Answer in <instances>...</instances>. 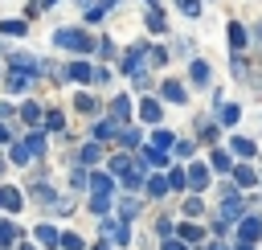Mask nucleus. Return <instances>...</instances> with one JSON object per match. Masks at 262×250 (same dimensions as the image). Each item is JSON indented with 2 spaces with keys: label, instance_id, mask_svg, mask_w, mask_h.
<instances>
[{
  "label": "nucleus",
  "instance_id": "obj_1",
  "mask_svg": "<svg viewBox=\"0 0 262 250\" xmlns=\"http://www.w3.org/2000/svg\"><path fill=\"white\" fill-rule=\"evenodd\" d=\"M53 45H57V49H70V53H90L98 41H94L86 29H57V33H53Z\"/></svg>",
  "mask_w": 262,
  "mask_h": 250
},
{
  "label": "nucleus",
  "instance_id": "obj_2",
  "mask_svg": "<svg viewBox=\"0 0 262 250\" xmlns=\"http://www.w3.org/2000/svg\"><path fill=\"white\" fill-rule=\"evenodd\" d=\"M8 70H16V74H25V78H33V74L41 70V61H37L33 53H25V49H16V53H8Z\"/></svg>",
  "mask_w": 262,
  "mask_h": 250
},
{
  "label": "nucleus",
  "instance_id": "obj_3",
  "mask_svg": "<svg viewBox=\"0 0 262 250\" xmlns=\"http://www.w3.org/2000/svg\"><path fill=\"white\" fill-rule=\"evenodd\" d=\"M143 53H147V41H139L131 53H123V74H127V78H139V74H143V70H139V66H143Z\"/></svg>",
  "mask_w": 262,
  "mask_h": 250
},
{
  "label": "nucleus",
  "instance_id": "obj_4",
  "mask_svg": "<svg viewBox=\"0 0 262 250\" xmlns=\"http://www.w3.org/2000/svg\"><path fill=\"white\" fill-rule=\"evenodd\" d=\"M61 78H70V82H94V66L90 61H70L61 70Z\"/></svg>",
  "mask_w": 262,
  "mask_h": 250
},
{
  "label": "nucleus",
  "instance_id": "obj_5",
  "mask_svg": "<svg viewBox=\"0 0 262 250\" xmlns=\"http://www.w3.org/2000/svg\"><path fill=\"white\" fill-rule=\"evenodd\" d=\"M102 234H106V242H127V221H111V217H102Z\"/></svg>",
  "mask_w": 262,
  "mask_h": 250
},
{
  "label": "nucleus",
  "instance_id": "obj_6",
  "mask_svg": "<svg viewBox=\"0 0 262 250\" xmlns=\"http://www.w3.org/2000/svg\"><path fill=\"white\" fill-rule=\"evenodd\" d=\"M16 111H20V119H25L29 127H37V123L45 119V111H41V102H33V98H29V102H20Z\"/></svg>",
  "mask_w": 262,
  "mask_h": 250
},
{
  "label": "nucleus",
  "instance_id": "obj_7",
  "mask_svg": "<svg viewBox=\"0 0 262 250\" xmlns=\"http://www.w3.org/2000/svg\"><path fill=\"white\" fill-rule=\"evenodd\" d=\"M184 180H188L192 189H205V184H209V168H205V164H188V168H184Z\"/></svg>",
  "mask_w": 262,
  "mask_h": 250
},
{
  "label": "nucleus",
  "instance_id": "obj_8",
  "mask_svg": "<svg viewBox=\"0 0 262 250\" xmlns=\"http://www.w3.org/2000/svg\"><path fill=\"white\" fill-rule=\"evenodd\" d=\"M160 94H164V98H168V102H184V98H188V90H184V86H180V82H176V78H168V82H164V86H160Z\"/></svg>",
  "mask_w": 262,
  "mask_h": 250
},
{
  "label": "nucleus",
  "instance_id": "obj_9",
  "mask_svg": "<svg viewBox=\"0 0 262 250\" xmlns=\"http://www.w3.org/2000/svg\"><path fill=\"white\" fill-rule=\"evenodd\" d=\"M20 143H25L33 156H41V152H45V131H41V127H29V135H25Z\"/></svg>",
  "mask_w": 262,
  "mask_h": 250
},
{
  "label": "nucleus",
  "instance_id": "obj_10",
  "mask_svg": "<svg viewBox=\"0 0 262 250\" xmlns=\"http://www.w3.org/2000/svg\"><path fill=\"white\" fill-rule=\"evenodd\" d=\"M111 189H115V180H111L106 172H94V176H90V193H94V197H111Z\"/></svg>",
  "mask_w": 262,
  "mask_h": 250
},
{
  "label": "nucleus",
  "instance_id": "obj_11",
  "mask_svg": "<svg viewBox=\"0 0 262 250\" xmlns=\"http://www.w3.org/2000/svg\"><path fill=\"white\" fill-rule=\"evenodd\" d=\"M0 209H8V213L20 209V193H16L12 184H0Z\"/></svg>",
  "mask_w": 262,
  "mask_h": 250
},
{
  "label": "nucleus",
  "instance_id": "obj_12",
  "mask_svg": "<svg viewBox=\"0 0 262 250\" xmlns=\"http://www.w3.org/2000/svg\"><path fill=\"white\" fill-rule=\"evenodd\" d=\"M127 115H131V98H127V94H119V98L111 102V123H123Z\"/></svg>",
  "mask_w": 262,
  "mask_h": 250
},
{
  "label": "nucleus",
  "instance_id": "obj_13",
  "mask_svg": "<svg viewBox=\"0 0 262 250\" xmlns=\"http://www.w3.org/2000/svg\"><path fill=\"white\" fill-rule=\"evenodd\" d=\"M160 115H164V111H160L156 98H143V102H139V119H143V123H160Z\"/></svg>",
  "mask_w": 262,
  "mask_h": 250
},
{
  "label": "nucleus",
  "instance_id": "obj_14",
  "mask_svg": "<svg viewBox=\"0 0 262 250\" xmlns=\"http://www.w3.org/2000/svg\"><path fill=\"white\" fill-rule=\"evenodd\" d=\"M237 234H242V242H254V238L262 234V221H258V217H242V225H237Z\"/></svg>",
  "mask_w": 262,
  "mask_h": 250
},
{
  "label": "nucleus",
  "instance_id": "obj_15",
  "mask_svg": "<svg viewBox=\"0 0 262 250\" xmlns=\"http://www.w3.org/2000/svg\"><path fill=\"white\" fill-rule=\"evenodd\" d=\"M246 41H250V33H246V25H237V20H229V45H233V49H246Z\"/></svg>",
  "mask_w": 262,
  "mask_h": 250
},
{
  "label": "nucleus",
  "instance_id": "obj_16",
  "mask_svg": "<svg viewBox=\"0 0 262 250\" xmlns=\"http://www.w3.org/2000/svg\"><path fill=\"white\" fill-rule=\"evenodd\" d=\"M233 180H237L242 189H250V184H258V172H254L250 164H237V168H233Z\"/></svg>",
  "mask_w": 262,
  "mask_h": 250
},
{
  "label": "nucleus",
  "instance_id": "obj_17",
  "mask_svg": "<svg viewBox=\"0 0 262 250\" xmlns=\"http://www.w3.org/2000/svg\"><path fill=\"white\" fill-rule=\"evenodd\" d=\"M33 238H37L41 246H57V242H61V234H57L53 225H37V230H33Z\"/></svg>",
  "mask_w": 262,
  "mask_h": 250
},
{
  "label": "nucleus",
  "instance_id": "obj_18",
  "mask_svg": "<svg viewBox=\"0 0 262 250\" xmlns=\"http://www.w3.org/2000/svg\"><path fill=\"white\" fill-rule=\"evenodd\" d=\"M229 148H233L237 156H246V160L258 152V148H254V139H246V135H233V139H229Z\"/></svg>",
  "mask_w": 262,
  "mask_h": 250
},
{
  "label": "nucleus",
  "instance_id": "obj_19",
  "mask_svg": "<svg viewBox=\"0 0 262 250\" xmlns=\"http://www.w3.org/2000/svg\"><path fill=\"white\" fill-rule=\"evenodd\" d=\"M119 180H123L127 189H139V184H143V164H131V172H123Z\"/></svg>",
  "mask_w": 262,
  "mask_h": 250
},
{
  "label": "nucleus",
  "instance_id": "obj_20",
  "mask_svg": "<svg viewBox=\"0 0 262 250\" xmlns=\"http://www.w3.org/2000/svg\"><path fill=\"white\" fill-rule=\"evenodd\" d=\"M16 238H20V234H16V225H12V221H0V250H8Z\"/></svg>",
  "mask_w": 262,
  "mask_h": 250
},
{
  "label": "nucleus",
  "instance_id": "obj_21",
  "mask_svg": "<svg viewBox=\"0 0 262 250\" xmlns=\"http://www.w3.org/2000/svg\"><path fill=\"white\" fill-rule=\"evenodd\" d=\"M188 78H192L196 86H205V82H209V66H205V61H192V66H188Z\"/></svg>",
  "mask_w": 262,
  "mask_h": 250
},
{
  "label": "nucleus",
  "instance_id": "obj_22",
  "mask_svg": "<svg viewBox=\"0 0 262 250\" xmlns=\"http://www.w3.org/2000/svg\"><path fill=\"white\" fill-rule=\"evenodd\" d=\"M111 135H119V123H111V119L94 123V139H111Z\"/></svg>",
  "mask_w": 262,
  "mask_h": 250
},
{
  "label": "nucleus",
  "instance_id": "obj_23",
  "mask_svg": "<svg viewBox=\"0 0 262 250\" xmlns=\"http://www.w3.org/2000/svg\"><path fill=\"white\" fill-rule=\"evenodd\" d=\"M172 143H176V135H172V131H164V127H160V131L151 135V148H160V152H168Z\"/></svg>",
  "mask_w": 262,
  "mask_h": 250
},
{
  "label": "nucleus",
  "instance_id": "obj_24",
  "mask_svg": "<svg viewBox=\"0 0 262 250\" xmlns=\"http://www.w3.org/2000/svg\"><path fill=\"white\" fill-rule=\"evenodd\" d=\"M143 164L160 168V164H168V152H160V148H143Z\"/></svg>",
  "mask_w": 262,
  "mask_h": 250
},
{
  "label": "nucleus",
  "instance_id": "obj_25",
  "mask_svg": "<svg viewBox=\"0 0 262 250\" xmlns=\"http://www.w3.org/2000/svg\"><path fill=\"white\" fill-rule=\"evenodd\" d=\"M201 238H205V230H201V225H192V221H184V225H180V242H201Z\"/></svg>",
  "mask_w": 262,
  "mask_h": 250
},
{
  "label": "nucleus",
  "instance_id": "obj_26",
  "mask_svg": "<svg viewBox=\"0 0 262 250\" xmlns=\"http://www.w3.org/2000/svg\"><path fill=\"white\" fill-rule=\"evenodd\" d=\"M25 20H0V33H8V37H25Z\"/></svg>",
  "mask_w": 262,
  "mask_h": 250
},
{
  "label": "nucleus",
  "instance_id": "obj_27",
  "mask_svg": "<svg viewBox=\"0 0 262 250\" xmlns=\"http://www.w3.org/2000/svg\"><path fill=\"white\" fill-rule=\"evenodd\" d=\"M4 86H8V90H25V86H29V78H25V74H16V70H8V74H4Z\"/></svg>",
  "mask_w": 262,
  "mask_h": 250
},
{
  "label": "nucleus",
  "instance_id": "obj_28",
  "mask_svg": "<svg viewBox=\"0 0 262 250\" xmlns=\"http://www.w3.org/2000/svg\"><path fill=\"white\" fill-rule=\"evenodd\" d=\"M237 115H242V111H237V102H225V107L217 111V119H221L225 127H229V123H237Z\"/></svg>",
  "mask_w": 262,
  "mask_h": 250
},
{
  "label": "nucleus",
  "instance_id": "obj_29",
  "mask_svg": "<svg viewBox=\"0 0 262 250\" xmlns=\"http://www.w3.org/2000/svg\"><path fill=\"white\" fill-rule=\"evenodd\" d=\"M119 143L123 148H139V131L135 127H119Z\"/></svg>",
  "mask_w": 262,
  "mask_h": 250
},
{
  "label": "nucleus",
  "instance_id": "obj_30",
  "mask_svg": "<svg viewBox=\"0 0 262 250\" xmlns=\"http://www.w3.org/2000/svg\"><path fill=\"white\" fill-rule=\"evenodd\" d=\"M164 25H168V20H164V12H160V8H151V12H147V29H151V33H164Z\"/></svg>",
  "mask_w": 262,
  "mask_h": 250
},
{
  "label": "nucleus",
  "instance_id": "obj_31",
  "mask_svg": "<svg viewBox=\"0 0 262 250\" xmlns=\"http://www.w3.org/2000/svg\"><path fill=\"white\" fill-rule=\"evenodd\" d=\"M45 127H49V131H61V127H66V115H61V111H45Z\"/></svg>",
  "mask_w": 262,
  "mask_h": 250
},
{
  "label": "nucleus",
  "instance_id": "obj_32",
  "mask_svg": "<svg viewBox=\"0 0 262 250\" xmlns=\"http://www.w3.org/2000/svg\"><path fill=\"white\" fill-rule=\"evenodd\" d=\"M131 164H135L131 156H111V172H119V176H123V172H131Z\"/></svg>",
  "mask_w": 262,
  "mask_h": 250
},
{
  "label": "nucleus",
  "instance_id": "obj_33",
  "mask_svg": "<svg viewBox=\"0 0 262 250\" xmlns=\"http://www.w3.org/2000/svg\"><path fill=\"white\" fill-rule=\"evenodd\" d=\"M147 193H151V197H164V193H168V180H164V176H147Z\"/></svg>",
  "mask_w": 262,
  "mask_h": 250
},
{
  "label": "nucleus",
  "instance_id": "obj_34",
  "mask_svg": "<svg viewBox=\"0 0 262 250\" xmlns=\"http://www.w3.org/2000/svg\"><path fill=\"white\" fill-rule=\"evenodd\" d=\"M119 213H123V221L135 217V213H139V201H135V197H123V201H119Z\"/></svg>",
  "mask_w": 262,
  "mask_h": 250
},
{
  "label": "nucleus",
  "instance_id": "obj_35",
  "mask_svg": "<svg viewBox=\"0 0 262 250\" xmlns=\"http://www.w3.org/2000/svg\"><path fill=\"white\" fill-rule=\"evenodd\" d=\"M74 107H78L82 115H94V107H98V102H94L90 94H78V98H74Z\"/></svg>",
  "mask_w": 262,
  "mask_h": 250
},
{
  "label": "nucleus",
  "instance_id": "obj_36",
  "mask_svg": "<svg viewBox=\"0 0 262 250\" xmlns=\"http://www.w3.org/2000/svg\"><path fill=\"white\" fill-rule=\"evenodd\" d=\"M29 160H33V152L25 143H12V164H29Z\"/></svg>",
  "mask_w": 262,
  "mask_h": 250
},
{
  "label": "nucleus",
  "instance_id": "obj_37",
  "mask_svg": "<svg viewBox=\"0 0 262 250\" xmlns=\"http://www.w3.org/2000/svg\"><path fill=\"white\" fill-rule=\"evenodd\" d=\"M184 184H188V180H184V168H172V172H168V189H184Z\"/></svg>",
  "mask_w": 262,
  "mask_h": 250
},
{
  "label": "nucleus",
  "instance_id": "obj_38",
  "mask_svg": "<svg viewBox=\"0 0 262 250\" xmlns=\"http://www.w3.org/2000/svg\"><path fill=\"white\" fill-rule=\"evenodd\" d=\"M176 8H180L184 16H196V12H201V0H176Z\"/></svg>",
  "mask_w": 262,
  "mask_h": 250
},
{
  "label": "nucleus",
  "instance_id": "obj_39",
  "mask_svg": "<svg viewBox=\"0 0 262 250\" xmlns=\"http://www.w3.org/2000/svg\"><path fill=\"white\" fill-rule=\"evenodd\" d=\"M98 156H102V152H98V143H86V148H82V164H94Z\"/></svg>",
  "mask_w": 262,
  "mask_h": 250
},
{
  "label": "nucleus",
  "instance_id": "obj_40",
  "mask_svg": "<svg viewBox=\"0 0 262 250\" xmlns=\"http://www.w3.org/2000/svg\"><path fill=\"white\" fill-rule=\"evenodd\" d=\"M201 209H205L201 197H188V201H184V213H188V217H201Z\"/></svg>",
  "mask_w": 262,
  "mask_h": 250
},
{
  "label": "nucleus",
  "instance_id": "obj_41",
  "mask_svg": "<svg viewBox=\"0 0 262 250\" xmlns=\"http://www.w3.org/2000/svg\"><path fill=\"white\" fill-rule=\"evenodd\" d=\"M213 168L225 172V168H229V152H213Z\"/></svg>",
  "mask_w": 262,
  "mask_h": 250
},
{
  "label": "nucleus",
  "instance_id": "obj_42",
  "mask_svg": "<svg viewBox=\"0 0 262 250\" xmlns=\"http://www.w3.org/2000/svg\"><path fill=\"white\" fill-rule=\"evenodd\" d=\"M61 246H66V250H82V238H78V234H61Z\"/></svg>",
  "mask_w": 262,
  "mask_h": 250
},
{
  "label": "nucleus",
  "instance_id": "obj_43",
  "mask_svg": "<svg viewBox=\"0 0 262 250\" xmlns=\"http://www.w3.org/2000/svg\"><path fill=\"white\" fill-rule=\"evenodd\" d=\"M98 57H115V45L106 37H98Z\"/></svg>",
  "mask_w": 262,
  "mask_h": 250
},
{
  "label": "nucleus",
  "instance_id": "obj_44",
  "mask_svg": "<svg viewBox=\"0 0 262 250\" xmlns=\"http://www.w3.org/2000/svg\"><path fill=\"white\" fill-rule=\"evenodd\" d=\"M12 111H16V107H12V102H0V123H4V119H8V115H12Z\"/></svg>",
  "mask_w": 262,
  "mask_h": 250
},
{
  "label": "nucleus",
  "instance_id": "obj_45",
  "mask_svg": "<svg viewBox=\"0 0 262 250\" xmlns=\"http://www.w3.org/2000/svg\"><path fill=\"white\" fill-rule=\"evenodd\" d=\"M164 250H184V242H176V238H164Z\"/></svg>",
  "mask_w": 262,
  "mask_h": 250
},
{
  "label": "nucleus",
  "instance_id": "obj_46",
  "mask_svg": "<svg viewBox=\"0 0 262 250\" xmlns=\"http://www.w3.org/2000/svg\"><path fill=\"white\" fill-rule=\"evenodd\" d=\"M8 139H12V135H8V127L0 123V143H8Z\"/></svg>",
  "mask_w": 262,
  "mask_h": 250
},
{
  "label": "nucleus",
  "instance_id": "obj_47",
  "mask_svg": "<svg viewBox=\"0 0 262 250\" xmlns=\"http://www.w3.org/2000/svg\"><path fill=\"white\" fill-rule=\"evenodd\" d=\"M94 250H111V246H106V242H98V246H94Z\"/></svg>",
  "mask_w": 262,
  "mask_h": 250
},
{
  "label": "nucleus",
  "instance_id": "obj_48",
  "mask_svg": "<svg viewBox=\"0 0 262 250\" xmlns=\"http://www.w3.org/2000/svg\"><path fill=\"white\" fill-rule=\"evenodd\" d=\"M143 4H147V8H156V0H143Z\"/></svg>",
  "mask_w": 262,
  "mask_h": 250
},
{
  "label": "nucleus",
  "instance_id": "obj_49",
  "mask_svg": "<svg viewBox=\"0 0 262 250\" xmlns=\"http://www.w3.org/2000/svg\"><path fill=\"white\" fill-rule=\"evenodd\" d=\"M45 4H57V0H41V8H45Z\"/></svg>",
  "mask_w": 262,
  "mask_h": 250
},
{
  "label": "nucleus",
  "instance_id": "obj_50",
  "mask_svg": "<svg viewBox=\"0 0 262 250\" xmlns=\"http://www.w3.org/2000/svg\"><path fill=\"white\" fill-rule=\"evenodd\" d=\"M20 250H37V246H20Z\"/></svg>",
  "mask_w": 262,
  "mask_h": 250
}]
</instances>
